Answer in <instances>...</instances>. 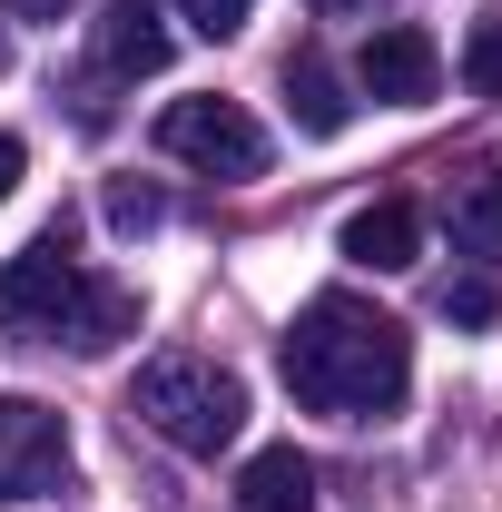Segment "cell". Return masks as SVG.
<instances>
[{"label": "cell", "instance_id": "obj_1", "mask_svg": "<svg viewBox=\"0 0 502 512\" xmlns=\"http://www.w3.org/2000/svg\"><path fill=\"white\" fill-rule=\"evenodd\" d=\"M276 365H286V394H296L306 414L375 424V414H394V404L414 394V335L384 316V306L345 296V286H325V296L296 306L286 345H276Z\"/></svg>", "mask_w": 502, "mask_h": 512}, {"label": "cell", "instance_id": "obj_2", "mask_svg": "<svg viewBox=\"0 0 502 512\" xmlns=\"http://www.w3.org/2000/svg\"><path fill=\"white\" fill-rule=\"evenodd\" d=\"M128 414L178 453H227L237 424H247V384L207 355H148L138 384H128Z\"/></svg>", "mask_w": 502, "mask_h": 512}, {"label": "cell", "instance_id": "obj_3", "mask_svg": "<svg viewBox=\"0 0 502 512\" xmlns=\"http://www.w3.org/2000/svg\"><path fill=\"white\" fill-rule=\"evenodd\" d=\"M69 247H79V227L50 217L30 247L0 266V316H10V325H69V306L89 296V276H79V256H69Z\"/></svg>", "mask_w": 502, "mask_h": 512}, {"label": "cell", "instance_id": "obj_4", "mask_svg": "<svg viewBox=\"0 0 502 512\" xmlns=\"http://www.w3.org/2000/svg\"><path fill=\"white\" fill-rule=\"evenodd\" d=\"M158 148L188 158V168H207V178H256V168H266V128H256L237 99H168Z\"/></svg>", "mask_w": 502, "mask_h": 512}, {"label": "cell", "instance_id": "obj_5", "mask_svg": "<svg viewBox=\"0 0 502 512\" xmlns=\"http://www.w3.org/2000/svg\"><path fill=\"white\" fill-rule=\"evenodd\" d=\"M69 493V424L40 394H0V503Z\"/></svg>", "mask_w": 502, "mask_h": 512}, {"label": "cell", "instance_id": "obj_6", "mask_svg": "<svg viewBox=\"0 0 502 512\" xmlns=\"http://www.w3.org/2000/svg\"><path fill=\"white\" fill-rule=\"evenodd\" d=\"M355 89H365V99H394V109L434 99V89H443V50H434V30H414V20H384L375 40H365V60H355Z\"/></svg>", "mask_w": 502, "mask_h": 512}, {"label": "cell", "instance_id": "obj_7", "mask_svg": "<svg viewBox=\"0 0 502 512\" xmlns=\"http://www.w3.org/2000/svg\"><path fill=\"white\" fill-rule=\"evenodd\" d=\"M89 60H99V79H158L168 69V20L148 0H109L89 20Z\"/></svg>", "mask_w": 502, "mask_h": 512}, {"label": "cell", "instance_id": "obj_8", "mask_svg": "<svg viewBox=\"0 0 502 512\" xmlns=\"http://www.w3.org/2000/svg\"><path fill=\"white\" fill-rule=\"evenodd\" d=\"M345 256L375 266V276L414 266V256H424V217H414V197H375V207H355V217H345Z\"/></svg>", "mask_w": 502, "mask_h": 512}, {"label": "cell", "instance_id": "obj_9", "mask_svg": "<svg viewBox=\"0 0 502 512\" xmlns=\"http://www.w3.org/2000/svg\"><path fill=\"white\" fill-rule=\"evenodd\" d=\"M237 512H315V463L296 444L247 453V473H237Z\"/></svg>", "mask_w": 502, "mask_h": 512}, {"label": "cell", "instance_id": "obj_10", "mask_svg": "<svg viewBox=\"0 0 502 512\" xmlns=\"http://www.w3.org/2000/svg\"><path fill=\"white\" fill-rule=\"evenodd\" d=\"M286 109H296V128H306V138H345L355 99H345V79H335V60H325V50H296V60H286Z\"/></svg>", "mask_w": 502, "mask_h": 512}, {"label": "cell", "instance_id": "obj_11", "mask_svg": "<svg viewBox=\"0 0 502 512\" xmlns=\"http://www.w3.org/2000/svg\"><path fill=\"white\" fill-rule=\"evenodd\" d=\"M79 355H109V345H128L138 335V286H109V276H89V296L69 306V325H60Z\"/></svg>", "mask_w": 502, "mask_h": 512}, {"label": "cell", "instance_id": "obj_12", "mask_svg": "<svg viewBox=\"0 0 502 512\" xmlns=\"http://www.w3.org/2000/svg\"><path fill=\"white\" fill-rule=\"evenodd\" d=\"M453 256L502 266V178H473V188L453 197Z\"/></svg>", "mask_w": 502, "mask_h": 512}, {"label": "cell", "instance_id": "obj_13", "mask_svg": "<svg viewBox=\"0 0 502 512\" xmlns=\"http://www.w3.org/2000/svg\"><path fill=\"white\" fill-rule=\"evenodd\" d=\"M463 89L473 99H502V10L473 20V40H463Z\"/></svg>", "mask_w": 502, "mask_h": 512}, {"label": "cell", "instance_id": "obj_14", "mask_svg": "<svg viewBox=\"0 0 502 512\" xmlns=\"http://www.w3.org/2000/svg\"><path fill=\"white\" fill-rule=\"evenodd\" d=\"M443 325H473V335L502 325V286L493 276H453V286H443Z\"/></svg>", "mask_w": 502, "mask_h": 512}, {"label": "cell", "instance_id": "obj_15", "mask_svg": "<svg viewBox=\"0 0 502 512\" xmlns=\"http://www.w3.org/2000/svg\"><path fill=\"white\" fill-rule=\"evenodd\" d=\"M158 217H168V197H158V188H138V178L109 188V227H119V237H148Z\"/></svg>", "mask_w": 502, "mask_h": 512}, {"label": "cell", "instance_id": "obj_16", "mask_svg": "<svg viewBox=\"0 0 502 512\" xmlns=\"http://www.w3.org/2000/svg\"><path fill=\"white\" fill-rule=\"evenodd\" d=\"M178 10H188V30H197V40H237L256 0H178Z\"/></svg>", "mask_w": 502, "mask_h": 512}, {"label": "cell", "instance_id": "obj_17", "mask_svg": "<svg viewBox=\"0 0 502 512\" xmlns=\"http://www.w3.org/2000/svg\"><path fill=\"white\" fill-rule=\"evenodd\" d=\"M20 168H30V148H20V138H0V197L20 188Z\"/></svg>", "mask_w": 502, "mask_h": 512}, {"label": "cell", "instance_id": "obj_18", "mask_svg": "<svg viewBox=\"0 0 502 512\" xmlns=\"http://www.w3.org/2000/svg\"><path fill=\"white\" fill-rule=\"evenodd\" d=\"M355 10H375V0H315V20H355Z\"/></svg>", "mask_w": 502, "mask_h": 512}, {"label": "cell", "instance_id": "obj_19", "mask_svg": "<svg viewBox=\"0 0 502 512\" xmlns=\"http://www.w3.org/2000/svg\"><path fill=\"white\" fill-rule=\"evenodd\" d=\"M0 69H10V30H0Z\"/></svg>", "mask_w": 502, "mask_h": 512}]
</instances>
